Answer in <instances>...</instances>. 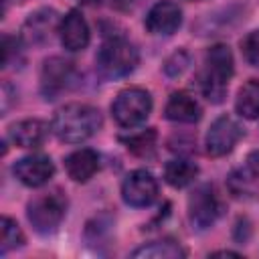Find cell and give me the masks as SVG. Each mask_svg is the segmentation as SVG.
Instances as JSON below:
<instances>
[{"mask_svg": "<svg viewBox=\"0 0 259 259\" xmlns=\"http://www.w3.org/2000/svg\"><path fill=\"white\" fill-rule=\"evenodd\" d=\"M79 2H89V4H93V2H99V0H79Z\"/></svg>", "mask_w": 259, "mask_h": 259, "instance_id": "obj_29", "label": "cell"}, {"mask_svg": "<svg viewBox=\"0 0 259 259\" xmlns=\"http://www.w3.org/2000/svg\"><path fill=\"white\" fill-rule=\"evenodd\" d=\"M12 174L24 184V186H30V188H38V186H45L53 174H55V164L49 156L45 154H30V156H24L20 160L14 162L12 166Z\"/></svg>", "mask_w": 259, "mask_h": 259, "instance_id": "obj_10", "label": "cell"}, {"mask_svg": "<svg viewBox=\"0 0 259 259\" xmlns=\"http://www.w3.org/2000/svg\"><path fill=\"white\" fill-rule=\"evenodd\" d=\"M77 71L75 65L63 57H51L42 63L40 69V93L47 101L57 99L65 91H69L75 83Z\"/></svg>", "mask_w": 259, "mask_h": 259, "instance_id": "obj_7", "label": "cell"}, {"mask_svg": "<svg viewBox=\"0 0 259 259\" xmlns=\"http://www.w3.org/2000/svg\"><path fill=\"white\" fill-rule=\"evenodd\" d=\"M59 24H61V20H59L57 10L38 8L32 14H28V18L24 20L20 38L30 45H45L47 40H51L55 30L59 32Z\"/></svg>", "mask_w": 259, "mask_h": 259, "instance_id": "obj_12", "label": "cell"}, {"mask_svg": "<svg viewBox=\"0 0 259 259\" xmlns=\"http://www.w3.org/2000/svg\"><path fill=\"white\" fill-rule=\"evenodd\" d=\"M241 51H243V57L247 59L249 65L259 67V28L257 30H251L241 40Z\"/></svg>", "mask_w": 259, "mask_h": 259, "instance_id": "obj_24", "label": "cell"}, {"mask_svg": "<svg viewBox=\"0 0 259 259\" xmlns=\"http://www.w3.org/2000/svg\"><path fill=\"white\" fill-rule=\"evenodd\" d=\"M140 2H142V0H115L117 8H121V10H132V8H136Z\"/></svg>", "mask_w": 259, "mask_h": 259, "instance_id": "obj_27", "label": "cell"}, {"mask_svg": "<svg viewBox=\"0 0 259 259\" xmlns=\"http://www.w3.org/2000/svg\"><path fill=\"white\" fill-rule=\"evenodd\" d=\"M196 176H198V166L186 158H174L164 166V180L172 188H184L192 184Z\"/></svg>", "mask_w": 259, "mask_h": 259, "instance_id": "obj_17", "label": "cell"}, {"mask_svg": "<svg viewBox=\"0 0 259 259\" xmlns=\"http://www.w3.org/2000/svg\"><path fill=\"white\" fill-rule=\"evenodd\" d=\"M138 49L125 36L119 34H113L107 40H103L95 57L97 71L107 79H119L130 75L138 67Z\"/></svg>", "mask_w": 259, "mask_h": 259, "instance_id": "obj_3", "label": "cell"}, {"mask_svg": "<svg viewBox=\"0 0 259 259\" xmlns=\"http://www.w3.org/2000/svg\"><path fill=\"white\" fill-rule=\"evenodd\" d=\"M121 198L134 208L150 206L158 198V180L148 170H134L121 184Z\"/></svg>", "mask_w": 259, "mask_h": 259, "instance_id": "obj_9", "label": "cell"}, {"mask_svg": "<svg viewBox=\"0 0 259 259\" xmlns=\"http://www.w3.org/2000/svg\"><path fill=\"white\" fill-rule=\"evenodd\" d=\"M212 255H237L239 257V253H233V251H214Z\"/></svg>", "mask_w": 259, "mask_h": 259, "instance_id": "obj_28", "label": "cell"}, {"mask_svg": "<svg viewBox=\"0 0 259 259\" xmlns=\"http://www.w3.org/2000/svg\"><path fill=\"white\" fill-rule=\"evenodd\" d=\"M233 71H235V61L231 49L223 42L212 45L204 55V69L198 77L200 91L210 103H221L225 99Z\"/></svg>", "mask_w": 259, "mask_h": 259, "instance_id": "obj_2", "label": "cell"}, {"mask_svg": "<svg viewBox=\"0 0 259 259\" xmlns=\"http://www.w3.org/2000/svg\"><path fill=\"white\" fill-rule=\"evenodd\" d=\"M101 113L89 103H67L55 111L51 130L67 144H81L101 130Z\"/></svg>", "mask_w": 259, "mask_h": 259, "instance_id": "obj_1", "label": "cell"}, {"mask_svg": "<svg viewBox=\"0 0 259 259\" xmlns=\"http://www.w3.org/2000/svg\"><path fill=\"white\" fill-rule=\"evenodd\" d=\"M243 127L237 119H233L231 115H221L217 117L208 132H206V138H204V148H206V154L212 156V158H221V156H227L235 146L237 142L243 138Z\"/></svg>", "mask_w": 259, "mask_h": 259, "instance_id": "obj_8", "label": "cell"}, {"mask_svg": "<svg viewBox=\"0 0 259 259\" xmlns=\"http://www.w3.org/2000/svg\"><path fill=\"white\" fill-rule=\"evenodd\" d=\"M65 212H67V196L59 188L36 194L26 204L28 223L40 235L55 233L61 221L65 219Z\"/></svg>", "mask_w": 259, "mask_h": 259, "instance_id": "obj_4", "label": "cell"}, {"mask_svg": "<svg viewBox=\"0 0 259 259\" xmlns=\"http://www.w3.org/2000/svg\"><path fill=\"white\" fill-rule=\"evenodd\" d=\"M49 123L42 119H22L8 127V138L18 148H38L49 136Z\"/></svg>", "mask_w": 259, "mask_h": 259, "instance_id": "obj_14", "label": "cell"}, {"mask_svg": "<svg viewBox=\"0 0 259 259\" xmlns=\"http://www.w3.org/2000/svg\"><path fill=\"white\" fill-rule=\"evenodd\" d=\"M223 212L221 198L212 184L196 186L188 196V219L194 229L204 231L210 229Z\"/></svg>", "mask_w": 259, "mask_h": 259, "instance_id": "obj_6", "label": "cell"}, {"mask_svg": "<svg viewBox=\"0 0 259 259\" xmlns=\"http://www.w3.org/2000/svg\"><path fill=\"white\" fill-rule=\"evenodd\" d=\"M152 95L142 87H127L119 91L111 103V115L121 127H136L152 113Z\"/></svg>", "mask_w": 259, "mask_h": 259, "instance_id": "obj_5", "label": "cell"}, {"mask_svg": "<svg viewBox=\"0 0 259 259\" xmlns=\"http://www.w3.org/2000/svg\"><path fill=\"white\" fill-rule=\"evenodd\" d=\"M121 142L125 148L136 156H150L156 146V132L154 130H142L130 136H121Z\"/></svg>", "mask_w": 259, "mask_h": 259, "instance_id": "obj_21", "label": "cell"}, {"mask_svg": "<svg viewBox=\"0 0 259 259\" xmlns=\"http://www.w3.org/2000/svg\"><path fill=\"white\" fill-rule=\"evenodd\" d=\"M0 231H2V235H0V253L2 255H6L8 251L18 249V247L24 245V233L18 227V223L12 221L10 217H2Z\"/></svg>", "mask_w": 259, "mask_h": 259, "instance_id": "obj_20", "label": "cell"}, {"mask_svg": "<svg viewBox=\"0 0 259 259\" xmlns=\"http://www.w3.org/2000/svg\"><path fill=\"white\" fill-rule=\"evenodd\" d=\"M235 109L245 119L259 117V79H249L245 85H241L237 91Z\"/></svg>", "mask_w": 259, "mask_h": 259, "instance_id": "obj_19", "label": "cell"}, {"mask_svg": "<svg viewBox=\"0 0 259 259\" xmlns=\"http://www.w3.org/2000/svg\"><path fill=\"white\" fill-rule=\"evenodd\" d=\"M247 168L255 174V178H259V150H253L247 156Z\"/></svg>", "mask_w": 259, "mask_h": 259, "instance_id": "obj_26", "label": "cell"}, {"mask_svg": "<svg viewBox=\"0 0 259 259\" xmlns=\"http://www.w3.org/2000/svg\"><path fill=\"white\" fill-rule=\"evenodd\" d=\"M65 170H67V174H69L71 180H75V182H87L99 170V156L91 148L75 150V152H71L65 158Z\"/></svg>", "mask_w": 259, "mask_h": 259, "instance_id": "obj_16", "label": "cell"}, {"mask_svg": "<svg viewBox=\"0 0 259 259\" xmlns=\"http://www.w3.org/2000/svg\"><path fill=\"white\" fill-rule=\"evenodd\" d=\"M186 251L172 239H162V241H152L148 245L138 247L132 257L136 259H178L184 257Z\"/></svg>", "mask_w": 259, "mask_h": 259, "instance_id": "obj_18", "label": "cell"}, {"mask_svg": "<svg viewBox=\"0 0 259 259\" xmlns=\"http://www.w3.org/2000/svg\"><path fill=\"white\" fill-rule=\"evenodd\" d=\"M59 38H61V45L71 53L83 51L89 45L91 32H89V24H87L85 16L81 14V10H69L61 18Z\"/></svg>", "mask_w": 259, "mask_h": 259, "instance_id": "obj_13", "label": "cell"}, {"mask_svg": "<svg viewBox=\"0 0 259 259\" xmlns=\"http://www.w3.org/2000/svg\"><path fill=\"white\" fill-rule=\"evenodd\" d=\"M200 113H202V109H200L198 101L186 91H174L168 97L166 107H164L166 119L178 121V123H194L200 119Z\"/></svg>", "mask_w": 259, "mask_h": 259, "instance_id": "obj_15", "label": "cell"}, {"mask_svg": "<svg viewBox=\"0 0 259 259\" xmlns=\"http://www.w3.org/2000/svg\"><path fill=\"white\" fill-rule=\"evenodd\" d=\"M146 28L152 32V34H158V36H170L174 34L180 24H182V10L176 2L172 0H160L156 2L148 14H146V20H144Z\"/></svg>", "mask_w": 259, "mask_h": 259, "instance_id": "obj_11", "label": "cell"}, {"mask_svg": "<svg viewBox=\"0 0 259 259\" xmlns=\"http://www.w3.org/2000/svg\"><path fill=\"white\" fill-rule=\"evenodd\" d=\"M22 63V38L12 34H2V65L14 67Z\"/></svg>", "mask_w": 259, "mask_h": 259, "instance_id": "obj_23", "label": "cell"}, {"mask_svg": "<svg viewBox=\"0 0 259 259\" xmlns=\"http://www.w3.org/2000/svg\"><path fill=\"white\" fill-rule=\"evenodd\" d=\"M253 178L255 174L247 168V170H235L229 174L227 178V184H229V190L235 194V196H249L253 194L255 186H253Z\"/></svg>", "mask_w": 259, "mask_h": 259, "instance_id": "obj_22", "label": "cell"}, {"mask_svg": "<svg viewBox=\"0 0 259 259\" xmlns=\"http://www.w3.org/2000/svg\"><path fill=\"white\" fill-rule=\"evenodd\" d=\"M190 65V57L186 51H176L174 55H170L164 63V73L170 75V77H178L182 75Z\"/></svg>", "mask_w": 259, "mask_h": 259, "instance_id": "obj_25", "label": "cell"}]
</instances>
